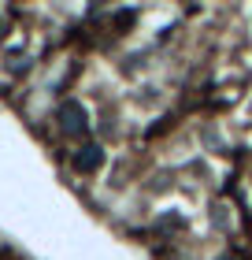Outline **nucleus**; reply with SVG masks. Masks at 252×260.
I'll use <instances>...</instances> for the list:
<instances>
[{"label":"nucleus","mask_w":252,"mask_h":260,"mask_svg":"<svg viewBox=\"0 0 252 260\" xmlns=\"http://www.w3.org/2000/svg\"><path fill=\"white\" fill-rule=\"evenodd\" d=\"M100 149L97 145H86V149H82L78 152V156H75V168H82V171H93V168H100Z\"/></svg>","instance_id":"nucleus-2"},{"label":"nucleus","mask_w":252,"mask_h":260,"mask_svg":"<svg viewBox=\"0 0 252 260\" xmlns=\"http://www.w3.org/2000/svg\"><path fill=\"white\" fill-rule=\"evenodd\" d=\"M59 126H63L67 134H86V126H89L86 108H82V104H75V101H67L63 108H59Z\"/></svg>","instance_id":"nucleus-1"}]
</instances>
